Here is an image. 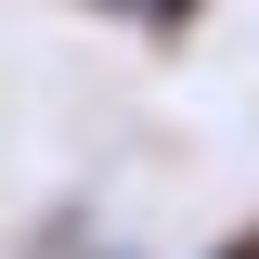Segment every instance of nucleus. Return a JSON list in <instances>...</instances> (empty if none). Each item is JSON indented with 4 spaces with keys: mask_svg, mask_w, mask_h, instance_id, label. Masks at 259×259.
<instances>
[{
    "mask_svg": "<svg viewBox=\"0 0 259 259\" xmlns=\"http://www.w3.org/2000/svg\"><path fill=\"white\" fill-rule=\"evenodd\" d=\"M117 13H130L143 39H194V26H207V0H117Z\"/></svg>",
    "mask_w": 259,
    "mask_h": 259,
    "instance_id": "nucleus-1",
    "label": "nucleus"
},
{
    "mask_svg": "<svg viewBox=\"0 0 259 259\" xmlns=\"http://www.w3.org/2000/svg\"><path fill=\"white\" fill-rule=\"evenodd\" d=\"M207 259H259V221H233V233H221V246H207Z\"/></svg>",
    "mask_w": 259,
    "mask_h": 259,
    "instance_id": "nucleus-2",
    "label": "nucleus"
}]
</instances>
